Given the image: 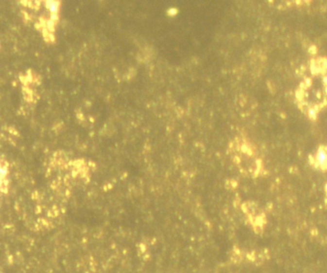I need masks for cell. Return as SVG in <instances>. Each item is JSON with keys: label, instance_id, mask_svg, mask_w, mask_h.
Wrapping results in <instances>:
<instances>
[{"label": "cell", "instance_id": "obj_1", "mask_svg": "<svg viewBox=\"0 0 327 273\" xmlns=\"http://www.w3.org/2000/svg\"><path fill=\"white\" fill-rule=\"evenodd\" d=\"M315 164L321 170H327V148L322 147L315 156Z\"/></svg>", "mask_w": 327, "mask_h": 273}, {"label": "cell", "instance_id": "obj_2", "mask_svg": "<svg viewBox=\"0 0 327 273\" xmlns=\"http://www.w3.org/2000/svg\"><path fill=\"white\" fill-rule=\"evenodd\" d=\"M6 174H7L6 168L0 164V187L2 186L3 182H4V180H5V176H6Z\"/></svg>", "mask_w": 327, "mask_h": 273}]
</instances>
